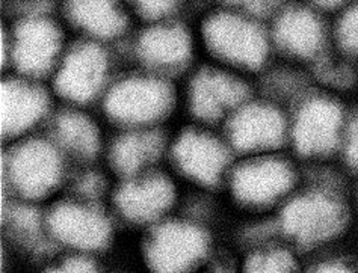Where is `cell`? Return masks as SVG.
Here are the masks:
<instances>
[{"instance_id":"277c9868","label":"cell","mask_w":358,"mask_h":273,"mask_svg":"<svg viewBox=\"0 0 358 273\" xmlns=\"http://www.w3.org/2000/svg\"><path fill=\"white\" fill-rule=\"evenodd\" d=\"M295 174L286 162L278 158H262L243 165L234 174L233 189L241 201L251 205H265L277 201L294 186Z\"/></svg>"},{"instance_id":"e0dca14e","label":"cell","mask_w":358,"mask_h":273,"mask_svg":"<svg viewBox=\"0 0 358 273\" xmlns=\"http://www.w3.org/2000/svg\"><path fill=\"white\" fill-rule=\"evenodd\" d=\"M67 11L74 23L94 35L109 38L124 29L115 0H70Z\"/></svg>"},{"instance_id":"5bb4252c","label":"cell","mask_w":358,"mask_h":273,"mask_svg":"<svg viewBox=\"0 0 358 273\" xmlns=\"http://www.w3.org/2000/svg\"><path fill=\"white\" fill-rule=\"evenodd\" d=\"M247 97L241 82L216 73H203L192 88V109L203 119H216L225 109L238 106Z\"/></svg>"},{"instance_id":"7402d4cb","label":"cell","mask_w":358,"mask_h":273,"mask_svg":"<svg viewBox=\"0 0 358 273\" xmlns=\"http://www.w3.org/2000/svg\"><path fill=\"white\" fill-rule=\"evenodd\" d=\"M248 272H292L295 270V260L289 252L272 249L257 252L247 261Z\"/></svg>"},{"instance_id":"7a4b0ae2","label":"cell","mask_w":358,"mask_h":273,"mask_svg":"<svg viewBox=\"0 0 358 273\" xmlns=\"http://www.w3.org/2000/svg\"><path fill=\"white\" fill-rule=\"evenodd\" d=\"M207 44L222 58L234 64L257 68L265 62L269 44L262 27L234 14H218L204 26Z\"/></svg>"},{"instance_id":"8fae6325","label":"cell","mask_w":358,"mask_h":273,"mask_svg":"<svg viewBox=\"0 0 358 273\" xmlns=\"http://www.w3.org/2000/svg\"><path fill=\"white\" fill-rule=\"evenodd\" d=\"M59 49L56 27L41 18H31L18 26L15 35V62L24 73L40 74L52 65Z\"/></svg>"},{"instance_id":"603a6c76","label":"cell","mask_w":358,"mask_h":273,"mask_svg":"<svg viewBox=\"0 0 358 273\" xmlns=\"http://www.w3.org/2000/svg\"><path fill=\"white\" fill-rule=\"evenodd\" d=\"M341 145L348 168L358 171V110L346 119Z\"/></svg>"},{"instance_id":"2e32d148","label":"cell","mask_w":358,"mask_h":273,"mask_svg":"<svg viewBox=\"0 0 358 273\" xmlns=\"http://www.w3.org/2000/svg\"><path fill=\"white\" fill-rule=\"evenodd\" d=\"M2 130L17 133L32 126L45 109L43 92L23 83L8 82L2 84Z\"/></svg>"},{"instance_id":"d6986e66","label":"cell","mask_w":358,"mask_h":273,"mask_svg":"<svg viewBox=\"0 0 358 273\" xmlns=\"http://www.w3.org/2000/svg\"><path fill=\"white\" fill-rule=\"evenodd\" d=\"M162 140L157 135H130L118 140L114 148V163L124 174H134L157 157Z\"/></svg>"},{"instance_id":"9a60e30c","label":"cell","mask_w":358,"mask_h":273,"mask_svg":"<svg viewBox=\"0 0 358 273\" xmlns=\"http://www.w3.org/2000/svg\"><path fill=\"white\" fill-rule=\"evenodd\" d=\"M174 200L173 186L164 178H150L122 187L117 196L120 210L134 221H150L164 213Z\"/></svg>"},{"instance_id":"6da1fadb","label":"cell","mask_w":358,"mask_h":273,"mask_svg":"<svg viewBox=\"0 0 358 273\" xmlns=\"http://www.w3.org/2000/svg\"><path fill=\"white\" fill-rule=\"evenodd\" d=\"M345 222L343 202L324 191H313L295 198L281 213L282 231L304 244L336 237L345 227Z\"/></svg>"},{"instance_id":"3957f363","label":"cell","mask_w":358,"mask_h":273,"mask_svg":"<svg viewBox=\"0 0 358 273\" xmlns=\"http://www.w3.org/2000/svg\"><path fill=\"white\" fill-rule=\"evenodd\" d=\"M346 115L329 98L308 100L299 109L294 126V142L299 154L325 156L342 144Z\"/></svg>"},{"instance_id":"52a82bcc","label":"cell","mask_w":358,"mask_h":273,"mask_svg":"<svg viewBox=\"0 0 358 273\" xmlns=\"http://www.w3.org/2000/svg\"><path fill=\"white\" fill-rule=\"evenodd\" d=\"M61 162L55 149L44 142H29L15 153L11 177L23 195L36 198L58 183Z\"/></svg>"},{"instance_id":"83f0119b","label":"cell","mask_w":358,"mask_h":273,"mask_svg":"<svg viewBox=\"0 0 358 273\" xmlns=\"http://www.w3.org/2000/svg\"><path fill=\"white\" fill-rule=\"evenodd\" d=\"M315 5L324 9H342L350 5L352 0H313Z\"/></svg>"},{"instance_id":"ac0fdd59","label":"cell","mask_w":358,"mask_h":273,"mask_svg":"<svg viewBox=\"0 0 358 273\" xmlns=\"http://www.w3.org/2000/svg\"><path fill=\"white\" fill-rule=\"evenodd\" d=\"M189 36L177 26L155 27L139 41V52L144 59L159 65H176L189 54Z\"/></svg>"},{"instance_id":"7c38bea8","label":"cell","mask_w":358,"mask_h":273,"mask_svg":"<svg viewBox=\"0 0 358 273\" xmlns=\"http://www.w3.org/2000/svg\"><path fill=\"white\" fill-rule=\"evenodd\" d=\"M50 228L59 240L76 248H100L109 237V227L100 214L76 205H62L50 218Z\"/></svg>"},{"instance_id":"ffe728a7","label":"cell","mask_w":358,"mask_h":273,"mask_svg":"<svg viewBox=\"0 0 358 273\" xmlns=\"http://www.w3.org/2000/svg\"><path fill=\"white\" fill-rule=\"evenodd\" d=\"M58 133L62 142L82 156L97 152L99 136L91 121L80 115H64L58 121Z\"/></svg>"},{"instance_id":"d4e9b609","label":"cell","mask_w":358,"mask_h":273,"mask_svg":"<svg viewBox=\"0 0 358 273\" xmlns=\"http://www.w3.org/2000/svg\"><path fill=\"white\" fill-rule=\"evenodd\" d=\"M230 2L256 17L271 14L278 5V0H230Z\"/></svg>"},{"instance_id":"ba28073f","label":"cell","mask_w":358,"mask_h":273,"mask_svg":"<svg viewBox=\"0 0 358 273\" xmlns=\"http://www.w3.org/2000/svg\"><path fill=\"white\" fill-rule=\"evenodd\" d=\"M274 36L281 49L296 58H315L324 49L325 27L313 9L290 6L278 15Z\"/></svg>"},{"instance_id":"cb8c5ba5","label":"cell","mask_w":358,"mask_h":273,"mask_svg":"<svg viewBox=\"0 0 358 273\" xmlns=\"http://www.w3.org/2000/svg\"><path fill=\"white\" fill-rule=\"evenodd\" d=\"M145 17H162L174 8L176 0H131Z\"/></svg>"},{"instance_id":"4fadbf2b","label":"cell","mask_w":358,"mask_h":273,"mask_svg":"<svg viewBox=\"0 0 358 273\" xmlns=\"http://www.w3.org/2000/svg\"><path fill=\"white\" fill-rule=\"evenodd\" d=\"M176 158L187 175L206 184L218 180L227 163L225 149L216 140L199 133H186L178 140Z\"/></svg>"},{"instance_id":"44dd1931","label":"cell","mask_w":358,"mask_h":273,"mask_svg":"<svg viewBox=\"0 0 358 273\" xmlns=\"http://www.w3.org/2000/svg\"><path fill=\"white\" fill-rule=\"evenodd\" d=\"M336 40L343 53L358 58V0L341 9L336 23Z\"/></svg>"},{"instance_id":"484cf974","label":"cell","mask_w":358,"mask_h":273,"mask_svg":"<svg viewBox=\"0 0 358 273\" xmlns=\"http://www.w3.org/2000/svg\"><path fill=\"white\" fill-rule=\"evenodd\" d=\"M15 223L24 231H35L36 227H38V218L32 210H18L15 213Z\"/></svg>"},{"instance_id":"9c48e42d","label":"cell","mask_w":358,"mask_h":273,"mask_svg":"<svg viewBox=\"0 0 358 273\" xmlns=\"http://www.w3.org/2000/svg\"><path fill=\"white\" fill-rule=\"evenodd\" d=\"M286 133V121L281 112L269 105H252L241 110L233 119L230 136L239 149L256 152L281 144Z\"/></svg>"},{"instance_id":"8992f818","label":"cell","mask_w":358,"mask_h":273,"mask_svg":"<svg viewBox=\"0 0 358 273\" xmlns=\"http://www.w3.org/2000/svg\"><path fill=\"white\" fill-rule=\"evenodd\" d=\"M204 234L191 225L169 223L160 228L150 244L148 257L159 272H180L204 256Z\"/></svg>"},{"instance_id":"30bf717a","label":"cell","mask_w":358,"mask_h":273,"mask_svg":"<svg viewBox=\"0 0 358 273\" xmlns=\"http://www.w3.org/2000/svg\"><path fill=\"white\" fill-rule=\"evenodd\" d=\"M105 74V53L96 45H83L69 56L56 80V88L67 98L90 100L100 89Z\"/></svg>"},{"instance_id":"4316f807","label":"cell","mask_w":358,"mask_h":273,"mask_svg":"<svg viewBox=\"0 0 358 273\" xmlns=\"http://www.w3.org/2000/svg\"><path fill=\"white\" fill-rule=\"evenodd\" d=\"M62 272H92L94 266L90 261L82 260V258H73L64 263Z\"/></svg>"},{"instance_id":"5b68a950","label":"cell","mask_w":358,"mask_h":273,"mask_svg":"<svg viewBox=\"0 0 358 273\" xmlns=\"http://www.w3.org/2000/svg\"><path fill=\"white\" fill-rule=\"evenodd\" d=\"M171 91L157 80H126L112 89L106 108L109 114L126 122L156 119L169 108Z\"/></svg>"}]
</instances>
